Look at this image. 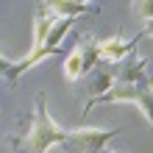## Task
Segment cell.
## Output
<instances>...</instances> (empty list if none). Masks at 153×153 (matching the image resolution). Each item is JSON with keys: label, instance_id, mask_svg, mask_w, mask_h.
Returning a JSON list of instances; mask_svg holds the SVG:
<instances>
[{"label": "cell", "instance_id": "3", "mask_svg": "<svg viewBox=\"0 0 153 153\" xmlns=\"http://www.w3.org/2000/svg\"><path fill=\"white\" fill-rule=\"evenodd\" d=\"M97 64H100V59H97V45H95V39L81 36V42L75 45V50L70 53L67 61H64V78L67 81H78L81 75L92 73Z\"/></svg>", "mask_w": 153, "mask_h": 153}, {"label": "cell", "instance_id": "2", "mask_svg": "<svg viewBox=\"0 0 153 153\" xmlns=\"http://www.w3.org/2000/svg\"><path fill=\"white\" fill-rule=\"evenodd\" d=\"M97 103H131L142 111L145 123H153V117H150V81H111L103 92H95L89 97L84 111H89Z\"/></svg>", "mask_w": 153, "mask_h": 153}, {"label": "cell", "instance_id": "5", "mask_svg": "<svg viewBox=\"0 0 153 153\" xmlns=\"http://www.w3.org/2000/svg\"><path fill=\"white\" fill-rule=\"evenodd\" d=\"M97 45V59L100 61H123L128 59L134 48H137V39H125V36H109V39H100L95 42Z\"/></svg>", "mask_w": 153, "mask_h": 153}, {"label": "cell", "instance_id": "11", "mask_svg": "<svg viewBox=\"0 0 153 153\" xmlns=\"http://www.w3.org/2000/svg\"><path fill=\"white\" fill-rule=\"evenodd\" d=\"M106 153H117V150H106Z\"/></svg>", "mask_w": 153, "mask_h": 153}, {"label": "cell", "instance_id": "6", "mask_svg": "<svg viewBox=\"0 0 153 153\" xmlns=\"http://www.w3.org/2000/svg\"><path fill=\"white\" fill-rule=\"evenodd\" d=\"M148 59H123L117 61V67L111 70V81H148L145 78Z\"/></svg>", "mask_w": 153, "mask_h": 153}, {"label": "cell", "instance_id": "7", "mask_svg": "<svg viewBox=\"0 0 153 153\" xmlns=\"http://www.w3.org/2000/svg\"><path fill=\"white\" fill-rule=\"evenodd\" d=\"M39 3L48 8V11H53L56 17H73V20H78L81 14L92 11V6H81L75 0H39Z\"/></svg>", "mask_w": 153, "mask_h": 153}, {"label": "cell", "instance_id": "1", "mask_svg": "<svg viewBox=\"0 0 153 153\" xmlns=\"http://www.w3.org/2000/svg\"><path fill=\"white\" fill-rule=\"evenodd\" d=\"M70 142V131H64L61 125H56V120L48 111V100L45 95H36V106H33V120L25 137H20L14 142L22 153H48L53 145H64Z\"/></svg>", "mask_w": 153, "mask_h": 153}, {"label": "cell", "instance_id": "10", "mask_svg": "<svg viewBox=\"0 0 153 153\" xmlns=\"http://www.w3.org/2000/svg\"><path fill=\"white\" fill-rule=\"evenodd\" d=\"M75 3H81V6H89V3H92V0H75Z\"/></svg>", "mask_w": 153, "mask_h": 153}, {"label": "cell", "instance_id": "9", "mask_svg": "<svg viewBox=\"0 0 153 153\" xmlns=\"http://www.w3.org/2000/svg\"><path fill=\"white\" fill-rule=\"evenodd\" d=\"M11 67H14V61L6 59L3 53H0V75H8V70H11Z\"/></svg>", "mask_w": 153, "mask_h": 153}, {"label": "cell", "instance_id": "8", "mask_svg": "<svg viewBox=\"0 0 153 153\" xmlns=\"http://www.w3.org/2000/svg\"><path fill=\"white\" fill-rule=\"evenodd\" d=\"M134 11H137V17L142 20V25H145V33H150V0H134Z\"/></svg>", "mask_w": 153, "mask_h": 153}, {"label": "cell", "instance_id": "4", "mask_svg": "<svg viewBox=\"0 0 153 153\" xmlns=\"http://www.w3.org/2000/svg\"><path fill=\"white\" fill-rule=\"evenodd\" d=\"M117 134V128H78L70 131V145H75L78 153H100L103 145Z\"/></svg>", "mask_w": 153, "mask_h": 153}]
</instances>
